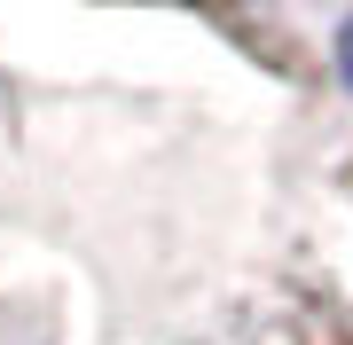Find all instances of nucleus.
<instances>
[{"instance_id": "obj_1", "label": "nucleus", "mask_w": 353, "mask_h": 345, "mask_svg": "<svg viewBox=\"0 0 353 345\" xmlns=\"http://www.w3.org/2000/svg\"><path fill=\"white\" fill-rule=\"evenodd\" d=\"M338 55H345V79H353V24H345V39H338Z\"/></svg>"}]
</instances>
